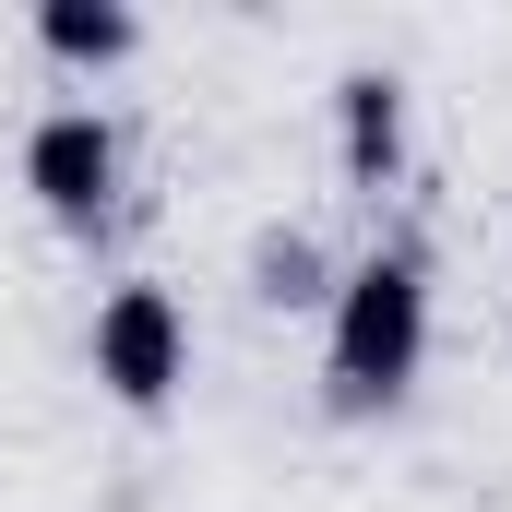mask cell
<instances>
[{
    "label": "cell",
    "mask_w": 512,
    "mask_h": 512,
    "mask_svg": "<svg viewBox=\"0 0 512 512\" xmlns=\"http://www.w3.org/2000/svg\"><path fill=\"white\" fill-rule=\"evenodd\" d=\"M24 191L60 215V227H108L120 215V120H96V108H48V120L24 131Z\"/></svg>",
    "instance_id": "obj_3"
},
{
    "label": "cell",
    "mask_w": 512,
    "mask_h": 512,
    "mask_svg": "<svg viewBox=\"0 0 512 512\" xmlns=\"http://www.w3.org/2000/svg\"><path fill=\"white\" fill-rule=\"evenodd\" d=\"M36 48L72 60V72H120L143 48V12L131 0H36Z\"/></svg>",
    "instance_id": "obj_5"
},
{
    "label": "cell",
    "mask_w": 512,
    "mask_h": 512,
    "mask_svg": "<svg viewBox=\"0 0 512 512\" xmlns=\"http://www.w3.org/2000/svg\"><path fill=\"white\" fill-rule=\"evenodd\" d=\"M251 298L262 310H310V298H334V262L310 227H262L251 239Z\"/></svg>",
    "instance_id": "obj_6"
},
{
    "label": "cell",
    "mask_w": 512,
    "mask_h": 512,
    "mask_svg": "<svg viewBox=\"0 0 512 512\" xmlns=\"http://www.w3.org/2000/svg\"><path fill=\"white\" fill-rule=\"evenodd\" d=\"M417 370H429V251L393 239V251L346 262L322 298V393L370 417V405H405Z\"/></svg>",
    "instance_id": "obj_1"
},
{
    "label": "cell",
    "mask_w": 512,
    "mask_h": 512,
    "mask_svg": "<svg viewBox=\"0 0 512 512\" xmlns=\"http://www.w3.org/2000/svg\"><path fill=\"white\" fill-rule=\"evenodd\" d=\"M334 155H346L358 191H393V167H405V84L393 72H346L334 84Z\"/></svg>",
    "instance_id": "obj_4"
},
{
    "label": "cell",
    "mask_w": 512,
    "mask_h": 512,
    "mask_svg": "<svg viewBox=\"0 0 512 512\" xmlns=\"http://www.w3.org/2000/svg\"><path fill=\"white\" fill-rule=\"evenodd\" d=\"M84 358H96L108 405L155 417L167 393L191 382V310H179L155 274H131V286H108V298H96V334H84Z\"/></svg>",
    "instance_id": "obj_2"
}]
</instances>
